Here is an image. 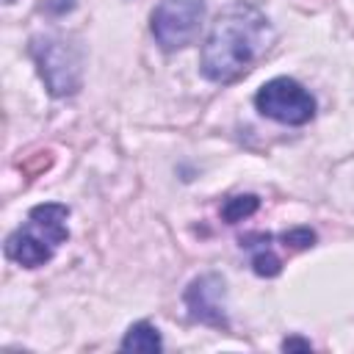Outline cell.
Listing matches in <instances>:
<instances>
[{
	"mask_svg": "<svg viewBox=\"0 0 354 354\" xmlns=\"http://www.w3.org/2000/svg\"><path fill=\"white\" fill-rule=\"evenodd\" d=\"M66 218H69V207L64 202H41L30 207L28 221L6 238L3 246L6 257L22 268L44 266L55 254V249L69 238Z\"/></svg>",
	"mask_w": 354,
	"mask_h": 354,
	"instance_id": "cell-2",
	"label": "cell"
},
{
	"mask_svg": "<svg viewBox=\"0 0 354 354\" xmlns=\"http://www.w3.org/2000/svg\"><path fill=\"white\" fill-rule=\"evenodd\" d=\"M202 17L205 0H160L149 14V30L160 50L174 53L196 39Z\"/></svg>",
	"mask_w": 354,
	"mask_h": 354,
	"instance_id": "cell-5",
	"label": "cell"
},
{
	"mask_svg": "<svg viewBox=\"0 0 354 354\" xmlns=\"http://www.w3.org/2000/svg\"><path fill=\"white\" fill-rule=\"evenodd\" d=\"M254 108L279 124H307L315 116V97L293 77H271L254 94Z\"/></svg>",
	"mask_w": 354,
	"mask_h": 354,
	"instance_id": "cell-4",
	"label": "cell"
},
{
	"mask_svg": "<svg viewBox=\"0 0 354 354\" xmlns=\"http://www.w3.org/2000/svg\"><path fill=\"white\" fill-rule=\"evenodd\" d=\"M28 53H30L50 97H72L83 88L86 53L75 36L36 33L28 44Z\"/></svg>",
	"mask_w": 354,
	"mask_h": 354,
	"instance_id": "cell-3",
	"label": "cell"
},
{
	"mask_svg": "<svg viewBox=\"0 0 354 354\" xmlns=\"http://www.w3.org/2000/svg\"><path fill=\"white\" fill-rule=\"evenodd\" d=\"M241 246L252 249V268L257 277H277L282 271V260L271 252V235H263V232L246 235L241 238Z\"/></svg>",
	"mask_w": 354,
	"mask_h": 354,
	"instance_id": "cell-7",
	"label": "cell"
},
{
	"mask_svg": "<svg viewBox=\"0 0 354 354\" xmlns=\"http://www.w3.org/2000/svg\"><path fill=\"white\" fill-rule=\"evenodd\" d=\"M257 207H260V199L254 194H238L221 205V218L227 224H238V221L249 218L252 213H257Z\"/></svg>",
	"mask_w": 354,
	"mask_h": 354,
	"instance_id": "cell-9",
	"label": "cell"
},
{
	"mask_svg": "<svg viewBox=\"0 0 354 354\" xmlns=\"http://www.w3.org/2000/svg\"><path fill=\"white\" fill-rule=\"evenodd\" d=\"M119 348H122V351L158 354V351L163 348V340H160V332H158V326H152L149 321H136V324H133V326L124 332V337H122Z\"/></svg>",
	"mask_w": 354,
	"mask_h": 354,
	"instance_id": "cell-8",
	"label": "cell"
},
{
	"mask_svg": "<svg viewBox=\"0 0 354 354\" xmlns=\"http://www.w3.org/2000/svg\"><path fill=\"white\" fill-rule=\"evenodd\" d=\"M77 0H44L41 8L50 14V17H66L69 11H75Z\"/></svg>",
	"mask_w": 354,
	"mask_h": 354,
	"instance_id": "cell-11",
	"label": "cell"
},
{
	"mask_svg": "<svg viewBox=\"0 0 354 354\" xmlns=\"http://www.w3.org/2000/svg\"><path fill=\"white\" fill-rule=\"evenodd\" d=\"M310 348H313V343L304 340V337H296V335L282 340V351H310Z\"/></svg>",
	"mask_w": 354,
	"mask_h": 354,
	"instance_id": "cell-12",
	"label": "cell"
},
{
	"mask_svg": "<svg viewBox=\"0 0 354 354\" xmlns=\"http://www.w3.org/2000/svg\"><path fill=\"white\" fill-rule=\"evenodd\" d=\"M279 241H282L285 246H290V249H307V246L315 243V232H313L310 227H293V230L282 232Z\"/></svg>",
	"mask_w": 354,
	"mask_h": 354,
	"instance_id": "cell-10",
	"label": "cell"
},
{
	"mask_svg": "<svg viewBox=\"0 0 354 354\" xmlns=\"http://www.w3.org/2000/svg\"><path fill=\"white\" fill-rule=\"evenodd\" d=\"M185 310L194 321L205 324V326H216V329H227L230 318H227V282L221 274L207 271L199 274L196 279H191V285L183 293Z\"/></svg>",
	"mask_w": 354,
	"mask_h": 354,
	"instance_id": "cell-6",
	"label": "cell"
},
{
	"mask_svg": "<svg viewBox=\"0 0 354 354\" xmlns=\"http://www.w3.org/2000/svg\"><path fill=\"white\" fill-rule=\"evenodd\" d=\"M274 28L268 17L246 0L221 8L202 41L199 72L210 83H232L243 77L271 47Z\"/></svg>",
	"mask_w": 354,
	"mask_h": 354,
	"instance_id": "cell-1",
	"label": "cell"
},
{
	"mask_svg": "<svg viewBox=\"0 0 354 354\" xmlns=\"http://www.w3.org/2000/svg\"><path fill=\"white\" fill-rule=\"evenodd\" d=\"M3 3H8V6H11V3H17V0H3Z\"/></svg>",
	"mask_w": 354,
	"mask_h": 354,
	"instance_id": "cell-13",
	"label": "cell"
}]
</instances>
